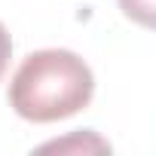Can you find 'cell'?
I'll use <instances>...</instances> for the list:
<instances>
[{"mask_svg": "<svg viewBox=\"0 0 156 156\" xmlns=\"http://www.w3.org/2000/svg\"><path fill=\"white\" fill-rule=\"evenodd\" d=\"M119 9L144 28L153 25V0H119Z\"/></svg>", "mask_w": 156, "mask_h": 156, "instance_id": "7a4b0ae2", "label": "cell"}, {"mask_svg": "<svg viewBox=\"0 0 156 156\" xmlns=\"http://www.w3.org/2000/svg\"><path fill=\"white\" fill-rule=\"evenodd\" d=\"M89 135H92V132H86V135H83V141H80V138H73V141H52V144H46L43 150H64V147H80V144H83L86 150H89V147H92V150H110V144H107V141H101V138H92V141L86 144V138H89Z\"/></svg>", "mask_w": 156, "mask_h": 156, "instance_id": "3957f363", "label": "cell"}, {"mask_svg": "<svg viewBox=\"0 0 156 156\" xmlns=\"http://www.w3.org/2000/svg\"><path fill=\"white\" fill-rule=\"evenodd\" d=\"M95 92L89 64L70 49L31 52L9 83V107L31 122H58L80 113Z\"/></svg>", "mask_w": 156, "mask_h": 156, "instance_id": "6da1fadb", "label": "cell"}, {"mask_svg": "<svg viewBox=\"0 0 156 156\" xmlns=\"http://www.w3.org/2000/svg\"><path fill=\"white\" fill-rule=\"evenodd\" d=\"M9 55H12V37H9V31L3 28V22H0V80H3V73H6Z\"/></svg>", "mask_w": 156, "mask_h": 156, "instance_id": "277c9868", "label": "cell"}]
</instances>
